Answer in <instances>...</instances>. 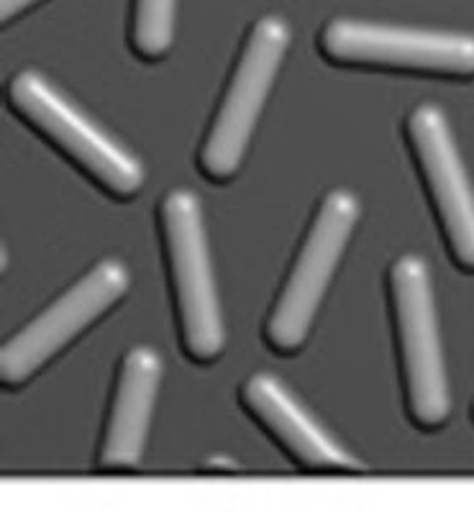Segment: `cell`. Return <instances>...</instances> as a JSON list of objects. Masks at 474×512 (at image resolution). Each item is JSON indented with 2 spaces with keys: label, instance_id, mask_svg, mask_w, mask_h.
<instances>
[{
  "label": "cell",
  "instance_id": "cell-1",
  "mask_svg": "<svg viewBox=\"0 0 474 512\" xmlns=\"http://www.w3.org/2000/svg\"><path fill=\"white\" fill-rule=\"evenodd\" d=\"M400 351L405 405L413 423L434 431L449 420L451 392L441 349L434 282L426 259L403 254L387 274Z\"/></svg>",
  "mask_w": 474,
  "mask_h": 512
},
{
  "label": "cell",
  "instance_id": "cell-2",
  "mask_svg": "<svg viewBox=\"0 0 474 512\" xmlns=\"http://www.w3.org/2000/svg\"><path fill=\"white\" fill-rule=\"evenodd\" d=\"M159 231L167 251L182 346L193 361H216L226 349V328L203 208L193 190L177 187L167 192L159 205Z\"/></svg>",
  "mask_w": 474,
  "mask_h": 512
},
{
  "label": "cell",
  "instance_id": "cell-3",
  "mask_svg": "<svg viewBox=\"0 0 474 512\" xmlns=\"http://www.w3.org/2000/svg\"><path fill=\"white\" fill-rule=\"evenodd\" d=\"M8 103L108 195L134 198L141 190L147 180L144 164L90 121L41 72H18L8 85Z\"/></svg>",
  "mask_w": 474,
  "mask_h": 512
},
{
  "label": "cell",
  "instance_id": "cell-4",
  "mask_svg": "<svg viewBox=\"0 0 474 512\" xmlns=\"http://www.w3.org/2000/svg\"><path fill=\"white\" fill-rule=\"evenodd\" d=\"M359 216L362 205L352 190L328 192L318 205L264 326V338L277 354H295L305 344Z\"/></svg>",
  "mask_w": 474,
  "mask_h": 512
},
{
  "label": "cell",
  "instance_id": "cell-5",
  "mask_svg": "<svg viewBox=\"0 0 474 512\" xmlns=\"http://www.w3.org/2000/svg\"><path fill=\"white\" fill-rule=\"evenodd\" d=\"M287 47L290 24L282 16H262L246 36L198 157L200 169L213 182H226L239 172Z\"/></svg>",
  "mask_w": 474,
  "mask_h": 512
},
{
  "label": "cell",
  "instance_id": "cell-6",
  "mask_svg": "<svg viewBox=\"0 0 474 512\" xmlns=\"http://www.w3.org/2000/svg\"><path fill=\"white\" fill-rule=\"evenodd\" d=\"M131 287L129 267L118 259H103L85 277L41 310L29 326L3 346L0 377L6 387H21L44 369L59 351L98 323Z\"/></svg>",
  "mask_w": 474,
  "mask_h": 512
},
{
  "label": "cell",
  "instance_id": "cell-7",
  "mask_svg": "<svg viewBox=\"0 0 474 512\" xmlns=\"http://www.w3.org/2000/svg\"><path fill=\"white\" fill-rule=\"evenodd\" d=\"M321 52L344 67L349 64L413 75L474 77V36L467 34L334 18L321 31Z\"/></svg>",
  "mask_w": 474,
  "mask_h": 512
},
{
  "label": "cell",
  "instance_id": "cell-8",
  "mask_svg": "<svg viewBox=\"0 0 474 512\" xmlns=\"http://www.w3.org/2000/svg\"><path fill=\"white\" fill-rule=\"evenodd\" d=\"M405 131L451 256L459 267L474 272V187L449 118L436 103H421L410 111Z\"/></svg>",
  "mask_w": 474,
  "mask_h": 512
},
{
  "label": "cell",
  "instance_id": "cell-9",
  "mask_svg": "<svg viewBox=\"0 0 474 512\" xmlns=\"http://www.w3.org/2000/svg\"><path fill=\"white\" fill-rule=\"evenodd\" d=\"M241 402L300 466L318 472H364L362 461L334 441L275 374H252L241 387Z\"/></svg>",
  "mask_w": 474,
  "mask_h": 512
},
{
  "label": "cell",
  "instance_id": "cell-10",
  "mask_svg": "<svg viewBox=\"0 0 474 512\" xmlns=\"http://www.w3.org/2000/svg\"><path fill=\"white\" fill-rule=\"evenodd\" d=\"M162 374V354L152 346H134L123 356L100 448L103 469H131L141 461Z\"/></svg>",
  "mask_w": 474,
  "mask_h": 512
},
{
  "label": "cell",
  "instance_id": "cell-11",
  "mask_svg": "<svg viewBox=\"0 0 474 512\" xmlns=\"http://www.w3.org/2000/svg\"><path fill=\"white\" fill-rule=\"evenodd\" d=\"M177 0H134L131 47L144 59H162L175 41Z\"/></svg>",
  "mask_w": 474,
  "mask_h": 512
},
{
  "label": "cell",
  "instance_id": "cell-12",
  "mask_svg": "<svg viewBox=\"0 0 474 512\" xmlns=\"http://www.w3.org/2000/svg\"><path fill=\"white\" fill-rule=\"evenodd\" d=\"M34 3H39V0H0V18H3V24H8L16 16L29 11Z\"/></svg>",
  "mask_w": 474,
  "mask_h": 512
}]
</instances>
